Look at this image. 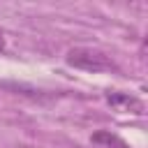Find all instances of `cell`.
Segmentation results:
<instances>
[{"label":"cell","mask_w":148,"mask_h":148,"mask_svg":"<svg viewBox=\"0 0 148 148\" xmlns=\"http://www.w3.org/2000/svg\"><path fill=\"white\" fill-rule=\"evenodd\" d=\"M65 60H67L69 67H76V69H83V72H92V74H99V72H118V65L106 53H102L97 49H86V46L69 49Z\"/></svg>","instance_id":"cell-1"},{"label":"cell","mask_w":148,"mask_h":148,"mask_svg":"<svg viewBox=\"0 0 148 148\" xmlns=\"http://www.w3.org/2000/svg\"><path fill=\"white\" fill-rule=\"evenodd\" d=\"M106 102L111 109L120 111V113H132V116H141L143 113V102L130 92H109Z\"/></svg>","instance_id":"cell-2"},{"label":"cell","mask_w":148,"mask_h":148,"mask_svg":"<svg viewBox=\"0 0 148 148\" xmlns=\"http://www.w3.org/2000/svg\"><path fill=\"white\" fill-rule=\"evenodd\" d=\"M90 141H92L95 146H99V148H132L127 141H123L118 134H113V132H109V130L95 132V134L90 136Z\"/></svg>","instance_id":"cell-3"},{"label":"cell","mask_w":148,"mask_h":148,"mask_svg":"<svg viewBox=\"0 0 148 148\" xmlns=\"http://www.w3.org/2000/svg\"><path fill=\"white\" fill-rule=\"evenodd\" d=\"M0 51H2V35H0Z\"/></svg>","instance_id":"cell-4"}]
</instances>
